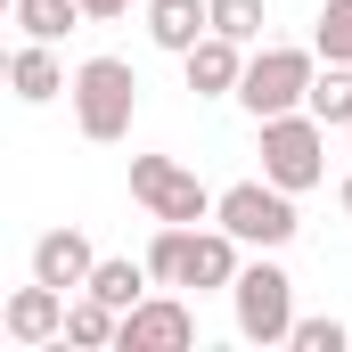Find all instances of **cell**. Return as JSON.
I'll use <instances>...</instances> for the list:
<instances>
[{
	"label": "cell",
	"mask_w": 352,
	"mask_h": 352,
	"mask_svg": "<svg viewBox=\"0 0 352 352\" xmlns=\"http://www.w3.org/2000/svg\"><path fill=\"white\" fill-rule=\"evenodd\" d=\"M311 50H320L328 66H352V0H328V8H320V33H311Z\"/></svg>",
	"instance_id": "d6986e66"
},
{
	"label": "cell",
	"mask_w": 352,
	"mask_h": 352,
	"mask_svg": "<svg viewBox=\"0 0 352 352\" xmlns=\"http://www.w3.org/2000/svg\"><path fill=\"white\" fill-rule=\"evenodd\" d=\"M8 16H16V33H25V41H66L74 25H90L82 0H8Z\"/></svg>",
	"instance_id": "2e32d148"
},
{
	"label": "cell",
	"mask_w": 352,
	"mask_h": 352,
	"mask_svg": "<svg viewBox=\"0 0 352 352\" xmlns=\"http://www.w3.org/2000/svg\"><path fill=\"white\" fill-rule=\"evenodd\" d=\"M131 197H140L156 221H188V230L213 221V205H221V197L188 173V164H173V156H131Z\"/></svg>",
	"instance_id": "8992f818"
},
{
	"label": "cell",
	"mask_w": 352,
	"mask_h": 352,
	"mask_svg": "<svg viewBox=\"0 0 352 352\" xmlns=\"http://www.w3.org/2000/svg\"><path fill=\"white\" fill-rule=\"evenodd\" d=\"M123 8H131V0H82V16H90V25H115Z\"/></svg>",
	"instance_id": "7402d4cb"
},
{
	"label": "cell",
	"mask_w": 352,
	"mask_h": 352,
	"mask_svg": "<svg viewBox=\"0 0 352 352\" xmlns=\"http://www.w3.org/2000/svg\"><path fill=\"white\" fill-rule=\"evenodd\" d=\"M336 205H344V221H352V180H344V197H336Z\"/></svg>",
	"instance_id": "603a6c76"
},
{
	"label": "cell",
	"mask_w": 352,
	"mask_h": 352,
	"mask_svg": "<svg viewBox=\"0 0 352 352\" xmlns=\"http://www.w3.org/2000/svg\"><path fill=\"white\" fill-rule=\"evenodd\" d=\"M320 50H254L246 58V82H238V107L254 115V123H270V115H295L303 98H311V66Z\"/></svg>",
	"instance_id": "277c9868"
},
{
	"label": "cell",
	"mask_w": 352,
	"mask_h": 352,
	"mask_svg": "<svg viewBox=\"0 0 352 352\" xmlns=\"http://www.w3.org/2000/svg\"><path fill=\"white\" fill-rule=\"evenodd\" d=\"M230 303H238V336L246 344H287L295 336V278L278 263H246L238 287H230Z\"/></svg>",
	"instance_id": "5b68a950"
},
{
	"label": "cell",
	"mask_w": 352,
	"mask_h": 352,
	"mask_svg": "<svg viewBox=\"0 0 352 352\" xmlns=\"http://www.w3.org/2000/svg\"><path fill=\"white\" fill-rule=\"evenodd\" d=\"M115 336H123V311H115V303H98V295L82 287V295L66 303V344H82V352H107Z\"/></svg>",
	"instance_id": "9a60e30c"
},
{
	"label": "cell",
	"mask_w": 352,
	"mask_h": 352,
	"mask_svg": "<svg viewBox=\"0 0 352 352\" xmlns=\"http://www.w3.org/2000/svg\"><path fill=\"white\" fill-rule=\"evenodd\" d=\"M188 344H197V311H188L180 295L131 303V311H123V336H115V352H188Z\"/></svg>",
	"instance_id": "52a82bcc"
},
{
	"label": "cell",
	"mask_w": 352,
	"mask_h": 352,
	"mask_svg": "<svg viewBox=\"0 0 352 352\" xmlns=\"http://www.w3.org/2000/svg\"><path fill=\"white\" fill-rule=\"evenodd\" d=\"M213 221H221L238 246H254V254H278V246L303 230V221H295V188H278V180H238V188H221Z\"/></svg>",
	"instance_id": "3957f363"
},
{
	"label": "cell",
	"mask_w": 352,
	"mask_h": 352,
	"mask_svg": "<svg viewBox=\"0 0 352 352\" xmlns=\"http://www.w3.org/2000/svg\"><path fill=\"white\" fill-rule=\"evenodd\" d=\"M263 131V180H278V188H320L328 180V123L311 115V107H295V115H270V123H254Z\"/></svg>",
	"instance_id": "7a4b0ae2"
},
{
	"label": "cell",
	"mask_w": 352,
	"mask_h": 352,
	"mask_svg": "<svg viewBox=\"0 0 352 352\" xmlns=\"http://www.w3.org/2000/svg\"><path fill=\"white\" fill-rule=\"evenodd\" d=\"M90 270H98V246H90L74 221H66V230H41V238H33V278H50V287L82 295V287H90Z\"/></svg>",
	"instance_id": "9c48e42d"
},
{
	"label": "cell",
	"mask_w": 352,
	"mask_h": 352,
	"mask_svg": "<svg viewBox=\"0 0 352 352\" xmlns=\"http://www.w3.org/2000/svg\"><path fill=\"white\" fill-rule=\"evenodd\" d=\"M295 352H344L352 344V328L344 320H295V336H287Z\"/></svg>",
	"instance_id": "44dd1931"
},
{
	"label": "cell",
	"mask_w": 352,
	"mask_h": 352,
	"mask_svg": "<svg viewBox=\"0 0 352 352\" xmlns=\"http://www.w3.org/2000/svg\"><path fill=\"white\" fill-rule=\"evenodd\" d=\"M263 0H213V33H230V41H263Z\"/></svg>",
	"instance_id": "ffe728a7"
},
{
	"label": "cell",
	"mask_w": 352,
	"mask_h": 352,
	"mask_svg": "<svg viewBox=\"0 0 352 352\" xmlns=\"http://www.w3.org/2000/svg\"><path fill=\"white\" fill-rule=\"evenodd\" d=\"M148 270H156V287H180L188 278V221H164L148 238Z\"/></svg>",
	"instance_id": "ac0fdd59"
},
{
	"label": "cell",
	"mask_w": 352,
	"mask_h": 352,
	"mask_svg": "<svg viewBox=\"0 0 352 352\" xmlns=\"http://www.w3.org/2000/svg\"><path fill=\"white\" fill-rule=\"evenodd\" d=\"M180 66H188V90H197V98H238V82H246V41L205 33Z\"/></svg>",
	"instance_id": "30bf717a"
},
{
	"label": "cell",
	"mask_w": 352,
	"mask_h": 352,
	"mask_svg": "<svg viewBox=\"0 0 352 352\" xmlns=\"http://www.w3.org/2000/svg\"><path fill=\"white\" fill-rule=\"evenodd\" d=\"M8 90H16L25 107H50L58 90H74V74L58 66L50 41H16V50H8Z\"/></svg>",
	"instance_id": "7c38bea8"
},
{
	"label": "cell",
	"mask_w": 352,
	"mask_h": 352,
	"mask_svg": "<svg viewBox=\"0 0 352 352\" xmlns=\"http://www.w3.org/2000/svg\"><path fill=\"white\" fill-rule=\"evenodd\" d=\"M238 238H230V230H221V221H213V230H188V278H180V287H197V295H230V287H238Z\"/></svg>",
	"instance_id": "8fae6325"
},
{
	"label": "cell",
	"mask_w": 352,
	"mask_h": 352,
	"mask_svg": "<svg viewBox=\"0 0 352 352\" xmlns=\"http://www.w3.org/2000/svg\"><path fill=\"white\" fill-rule=\"evenodd\" d=\"M205 33H213V0H148V41L156 50L188 58Z\"/></svg>",
	"instance_id": "4fadbf2b"
},
{
	"label": "cell",
	"mask_w": 352,
	"mask_h": 352,
	"mask_svg": "<svg viewBox=\"0 0 352 352\" xmlns=\"http://www.w3.org/2000/svg\"><path fill=\"white\" fill-rule=\"evenodd\" d=\"M328 131H352V66H328V74H311V98H303Z\"/></svg>",
	"instance_id": "e0dca14e"
},
{
	"label": "cell",
	"mask_w": 352,
	"mask_h": 352,
	"mask_svg": "<svg viewBox=\"0 0 352 352\" xmlns=\"http://www.w3.org/2000/svg\"><path fill=\"white\" fill-rule=\"evenodd\" d=\"M148 287H156L148 254H140V263H123V254H98V270H90V295H98V303H115V311L148 303Z\"/></svg>",
	"instance_id": "5bb4252c"
},
{
	"label": "cell",
	"mask_w": 352,
	"mask_h": 352,
	"mask_svg": "<svg viewBox=\"0 0 352 352\" xmlns=\"http://www.w3.org/2000/svg\"><path fill=\"white\" fill-rule=\"evenodd\" d=\"M66 287H50V278H33V287H16L8 295V311H0V328H8V344H66Z\"/></svg>",
	"instance_id": "ba28073f"
},
{
	"label": "cell",
	"mask_w": 352,
	"mask_h": 352,
	"mask_svg": "<svg viewBox=\"0 0 352 352\" xmlns=\"http://www.w3.org/2000/svg\"><path fill=\"white\" fill-rule=\"evenodd\" d=\"M344 148H352V131H344Z\"/></svg>",
	"instance_id": "cb8c5ba5"
},
{
	"label": "cell",
	"mask_w": 352,
	"mask_h": 352,
	"mask_svg": "<svg viewBox=\"0 0 352 352\" xmlns=\"http://www.w3.org/2000/svg\"><path fill=\"white\" fill-rule=\"evenodd\" d=\"M74 131L98 140V148H115V140H131V115H140V74L123 66V58H82L74 66Z\"/></svg>",
	"instance_id": "6da1fadb"
}]
</instances>
